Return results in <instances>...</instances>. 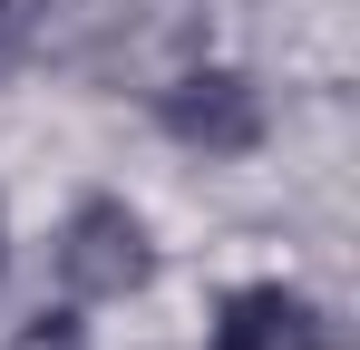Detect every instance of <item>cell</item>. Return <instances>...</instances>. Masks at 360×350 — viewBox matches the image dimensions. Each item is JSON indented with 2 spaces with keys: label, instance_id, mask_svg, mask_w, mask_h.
Returning <instances> with one entry per match:
<instances>
[{
  "label": "cell",
  "instance_id": "4",
  "mask_svg": "<svg viewBox=\"0 0 360 350\" xmlns=\"http://www.w3.org/2000/svg\"><path fill=\"white\" fill-rule=\"evenodd\" d=\"M10 350H88V321L78 311H39V321H20Z\"/></svg>",
  "mask_w": 360,
  "mask_h": 350
},
{
  "label": "cell",
  "instance_id": "3",
  "mask_svg": "<svg viewBox=\"0 0 360 350\" xmlns=\"http://www.w3.org/2000/svg\"><path fill=\"white\" fill-rule=\"evenodd\" d=\"M205 350H331V311L292 283H243V292H224Z\"/></svg>",
  "mask_w": 360,
  "mask_h": 350
},
{
  "label": "cell",
  "instance_id": "6",
  "mask_svg": "<svg viewBox=\"0 0 360 350\" xmlns=\"http://www.w3.org/2000/svg\"><path fill=\"white\" fill-rule=\"evenodd\" d=\"M0 263H10V233H0Z\"/></svg>",
  "mask_w": 360,
  "mask_h": 350
},
{
  "label": "cell",
  "instance_id": "2",
  "mask_svg": "<svg viewBox=\"0 0 360 350\" xmlns=\"http://www.w3.org/2000/svg\"><path fill=\"white\" fill-rule=\"evenodd\" d=\"M156 127L185 156H253L263 146V88L243 68H185L176 88H156Z\"/></svg>",
  "mask_w": 360,
  "mask_h": 350
},
{
  "label": "cell",
  "instance_id": "5",
  "mask_svg": "<svg viewBox=\"0 0 360 350\" xmlns=\"http://www.w3.org/2000/svg\"><path fill=\"white\" fill-rule=\"evenodd\" d=\"M10 30H20V0H0V49H10Z\"/></svg>",
  "mask_w": 360,
  "mask_h": 350
},
{
  "label": "cell",
  "instance_id": "1",
  "mask_svg": "<svg viewBox=\"0 0 360 350\" xmlns=\"http://www.w3.org/2000/svg\"><path fill=\"white\" fill-rule=\"evenodd\" d=\"M59 283L78 292V302H127V292L156 283V243H146V214H136L127 195L68 205V224H59Z\"/></svg>",
  "mask_w": 360,
  "mask_h": 350
}]
</instances>
